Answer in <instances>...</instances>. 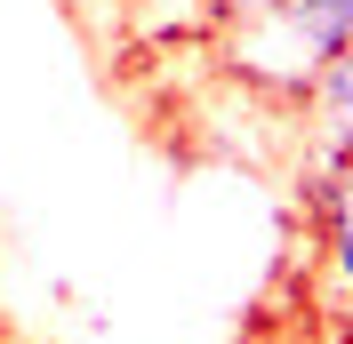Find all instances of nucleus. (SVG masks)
Masks as SVG:
<instances>
[{
	"instance_id": "f257e3e1",
	"label": "nucleus",
	"mask_w": 353,
	"mask_h": 344,
	"mask_svg": "<svg viewBox=\"0 0 353 344\" xmlns=\"http://www.w3.org/2000/svg\"><path fill=\"white\" fill-rule=\"evenodd\" d=\"M225 32V72L257 88L265 105H305L313 80L353 48V0H265L257 17L217 24Z\"/></svg>"
},
{
	"instance_id": "f03ea898",
	"label": "nucleus",
	"mask_w": 353,
	"mask_h": 344,
	"mask_svg": "<svg viewBox=\"0 0 353 344\" xmlns=\"http://www.w3.org/2000/svg\"><path fill=\"white\" fill-rule=\"evenodd\" d=\"M305 216H313V233H321V280L353 312V160L330 169V176L305 169Z\"/></svg>"
},
{
	"instance_id": "7ed1b4c3",
	"label": "nucleus",
	"mask_w": 353,
	"mask_h": 344,
	"mask_svg": "<svg viewBox=\"0 0 353 344\" xmlns=\"http://www.w3.org/2000/svg\"><path fill=\"white\" fill-rule=\"evenodd\" d=\"M297 120H305V169L313 176H330V169L353 160V48L313 80V96L297 105Z\"/></svg>"
}]
</instances>
